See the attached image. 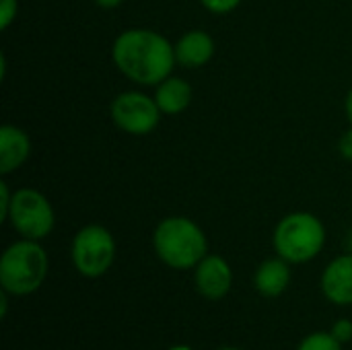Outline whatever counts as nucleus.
<instances>
[{"label": "nucleus", "instance_id": "obj_11", "mask_svg": "<svg viewBox=\"0 0 352 350\" xmlns=\"http://www.w3.org/2000/svg\"><path fill=\"white\" fill-rule=\"evenodd\" d=\"M31 155L29 134L12 124L0 128V175H10L21 169Z\"/></svg>", "mask_w": 352, "mask_h": 350}, {"label": "nucleus", "instance_id": "obj_3", "mask_svg": "<svg viewBox=\"0 0 352 350\" xmlns=\"http://www.w3.org/2000/svg\"><path fill=\"white\" fill-rule=\"evenodd\" d=\"M47 268L50 260L39 241H14L0 258V287L16 297L31 295L43 285Z\"/></svg>", "mask_w": 352, "mask_h": 350}, {"label": "nucleus", "instance_id": "obj_2", "mask_svg": "<svg viewBox=\"0 0 352 350\" xmlns=\"http://www.w3.org/2000/svg\"><path fill=\"white\" fill-rule=\"evenodd\" d=\"M153 248L159 260L175 270L196 268L208 256L204 231L188 217H167L153 233Z\"/></svg>", "mask_w": 352, "mask_h": 350}, {"label": "nucleus", "instance_id": "obj_17", "mask_svg": "<svg viewBox=\"0 0 352 350\" xmlns=\"http://www.w3.org/2000/svg\"><path fill=\"white\" fill-rule=\"evenodd\" d=\"M332 334L334 338L340 342V344H346L352 340V322L351 320H338L332 328Z\"/></svg>", "mask_w": 352, "mask_h": 350}, {"label": "nucleus", "instance_id": "obj_14", "mask_svg": "<svg viewBox=\"0 0 352 350\" xmlns=\"http://www.w3.org/2000/svg\"><path fill=\"white\" fill-rule=\"evenodd\" d=\"M297 350H342V344L334 338L332 332H316L309 334Z\"/></svg>", "mask_w": 352, "mask_h": 350}, {"label": "nucleus", "instance_id": "obj_19", "mask_svg": "<svg viewBox=\"0 0 352 350\" xmlns=\"http://www.w3.org/2000/svg\"><path fill=\"white\" fill-rule=\"evenodd\" d=\"M338 153H340L342 159L352 161V126L340 136V140H338Z\"/></svg>", "mask_w": 352, "mask_h": 350}, {"label": "nucleus", "instance_id": "obj_20", "mask_svg": "<svg viewBox=\"0 0 352 350\" xmlns=\"http://www.w3.org/2000/svg\"><path fill=\"white\" fill-rule=\"evenodd\" d=\"M99 8H105V10H111V8H118L122 6L126 0H93Z\"/></svg>", "mask_w": 352, "mask_h": 350}, {"label": "nucleus", "instance_id": "obj_10", "mask_svg": "<svg viewBox=\"0 0 352 350\" xmlns=\"http://www.w3.org/2000/svg\"><path fill=\"white\" fill-rule=\"evenodd\" d=\"M322 291L336 305H352V252L334 258L322 274Z\"/></svg>", "mask_w": 352, "mask_h": 350}, {"label": "nucleus", "instance_id": "obj_22", "mask_svg": "<svg viewBox=\"0 0 352 350\" xmlns=\"http://www.w3.org/2000/svg\"><path fill=\"white\" fill-rule=\"evenodd\" d=\"M344 111H346L349 124L352 126V87H351V91L346 93V99H344Z\"/></svg>", "mask_w": 352, "mask_h": 350}, {"label": "nucleus", "instance_id": "obj_9", "mask_svg": "<svg viewBox=\"0 0 352 350\" xmlns=\"http://www.w3.org/2000/svg\"><path fill=\"white\" fill-rule=\"evenodd\" d=\"M175 60L184 68H202L214 58V39L204 29L186 31L175 43Z\"/></svg>", "mask_w": 352, "mask_h": 350}, {"label": "nucleus", "instance_id": "obj_6", "mask_svg": "<svg viewBox=\"0 0 352 350\" xmlns=\"http://www.w3.org/2000/svg\"><path fill=\"white\" fill-rule=\"evenodd\" d=\"M116 260V239L103 225H87L72 239V264L85 278L103 276Z\"/></svg>", "mask_w": 352, "mask_h": 350}, {"label": "nucleus", "instance_id": "obj_15", "mask_svg": "<svg viewBox=\"0 0 352 350\" xmlns=\"http://www.w3.org/2000/svg\"><path fill=\"white\" fill-rule=\"evenodd\" d=\"M19 14V0H0V29H8Z\"/></svg>", "mask_w": 352, "mask_h": 350}, {"label": "nucleus", "instance_id": "obj_23", "mask_svg": "<svg viewBox=\"0 0 352 350\" xmlns=\"http://www.w3.org/2000/svg\"><path fill=\"white\" fill-rule=\"evenodd\" d=\"M171 350H192V349H188V347H175V349H171Z\"/></svg>", "mask_w": 352, "mask_h": 350}, {"label": "nucleus", "instance_id": "obj_21", "mask_svg": "<svg viewBox=\"0 0 352 350\" xmlns=\"http://www.w3.org/2000/svg\"><path fill=\"white\" fill-rule=\"evenodd\" d=\"M8 295H10V293H6L4 289L0 291V316H2V318H4L6 311H8Z\"/></svg>", "mask_w": 352, "mask_h": 350}, {"label": "nucleus", "instance_id": "obj_5", "mask_svg": "<svg viewBox=\"0 0 352 350\" xmlns=\"http://www.w3.org/2000/svg\"><path fill=\"white\" fill-rule=\"evenodd\" d=\"M6 223L23 237L39 241L54 231L56 215L52 202L33 188H19L12 192Z\"/></svg>", "mask_w": 352, "mask_h": 350}, {"label": "nucleus", "instance_id": "obj_7", "mask_svg": "<svg viewBox=\"0 0 352 350\" xmlns=\"http://www.w3.org/2000/svg\"><path fill=\"white\" fill-rule=\"evenodd\" d=\"M109 116L122 132L132 136H146L155 132L163 111L159 109L155 97L142 91H124L111 99Z\"/></svg>", "mask_w": 352, "mask_h": 350}, {"label": "nucleus", "instance_id": "obj_24", "mask_svg": "<svg viewBox=\"0 0 352 350\" xmlns=\"http://www.w3.org/2000/svg\"><path fill=\"white\" fill-rule=\"evenodd\" d=\"M219 350H239V349H231V347H227V349H219Z\"/></svg>", "mask_w": 352, "mask_h": 350}, {"label": "nucleus", "instance_id": "obj_12", "mask_svg": "<svg viewBox=\"0 0 352 350\" xmlns=\"http://www.w3.org/2000/svg\"><path fill=\"white\" fill-rule=\"evenodd\" d=\"M155 101L159 105V109L163 111V116H177L182 111H186L192 103L194 91L192 85L182 78V76H167L163 83H159L155 87Z\"/></svg>", "mask_w": 352, "mask_h": 350}, {"label": "nucleus", "instance_id": "obj_13", "mask_svg": "<svg viewBox=\"0 0 352 350\" xmlns=\"http://www.w3.org/2000/svg\"><path fill=\"white\" fill-rule=\"evenodd\" d=\"M289 283H291V268H289V262L283 260L280 256L264 260L258 266L256 276H254L256 291L262 297H270V299L280 297L287 291Z\"/></svg>", "mask_w": 352, "mask_h": 350}, {"label": "nucleus", "instance_id": "obj_18", "mask_svg": "<svg viewBox=\"0 0 352 350\" xmlns=\"http://www.w3.org/2000/svg\"><path fill=\"white\" fill-rule=\"evenodd\" d=\"M10 202H12V192L8 188L6 182H0V221L6 223L8 210H10Z\"/></svg>", "mask_w": 352, "mask_h": 350}, {"label": "nucleus", "instance_id": "obj_4", "mask_svg": "<svg viewBox=\"0 0 352 350\" xmlns=\"http://www.w3.org/2000/svg\"><path fill=\"white\" fill-rule=\"evenodd\" d=\"M326 243V227L311 212H291L278 221L272 233L276 256L289 264H305L320 256Z\"/></svg>", "mask_w": 352, "mask_h": 350}, {"label": "nucleus", "instance_id": "obj_8", "mask_svg": "<svg viewBox=\"0 0 352 350\" xmlns=\"http://www.w3.org/2000/svg\"><path fill=\"white\" fill-rule=\"evenodd\" d=\"M196 289L206 299H223L233 285V270L223 256L208 254L194 272Z\"/></svg>", "mask_w": 352, "mask_h": 350}, {"label": "nucleus", "instance_id": "obj_1", "mask_svg": "<svg viewBox=\"0 0 352 350\" xmlns=\"http://www.w3.org/2000/svg\"><path fill=\"white\" fill-rule=\"evenodd\" d=\"M111 60L128 80L142 87H157L177 64L175 45L159 31L144 27L122 31L111 45Z\"/></svg>", "mask_w": 352, "mask_h": 350}, {"label": "nucleus", "instance_id": "obj_16", "mask_svg": "<svg viewBox=\"0 0 352 350\" xmlns=\"http://www.w3.org/2000/svg\"><path fill=\"white\" fill-rule=\"evenodd\" d=\"M200 4L212 14H227L233 12L241 4V0H200Z\"/></svg>", "mask_w": 352, "mask_h": 350}]
</instances>
